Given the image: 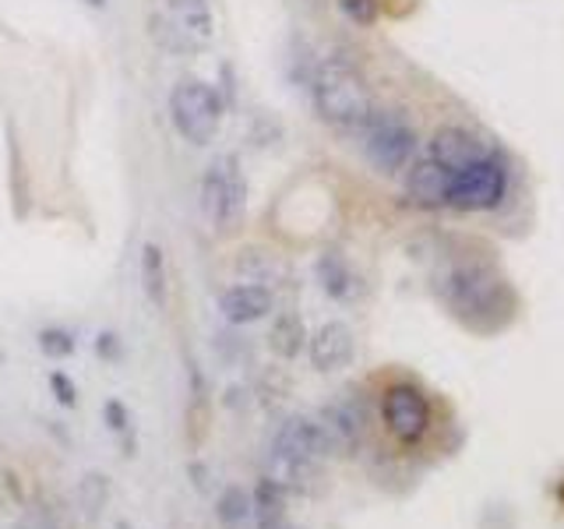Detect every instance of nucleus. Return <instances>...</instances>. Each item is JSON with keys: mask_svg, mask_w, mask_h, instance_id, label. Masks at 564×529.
<instances>
[{"mask_svg": "<svg viewBox=\"0 0 564 529\" xmlns=\"http://www.w3.org/2000/svg\"><path fill=\"white\" fill-rule=\"evenodd\" d=\"M434 290L441 304L476 332L501 328L516 311V293H511L508 279L490 264H455L437 276Z\"/></svg>", "mask_w": 564, "mask_h": 529, "instance_id": "nucleus-1", "label": "nucleus"}, {"mask_svg": "<svg viewBox=\"0 0 564 529\" xmlns=\"http://www.w3.org/2000/svg\"><path fill=\"white\" fill-rule=\"evenodd\" d=\"M311 99L317 117L328 120L332 128H364L367 117L375 114L367 78L343 57H328L314 67Z\"/></svg>", "mask_w": 564, "mask_h": 529, "instance_id": "nucleus-2", "label": "nucleus"}, {"mask_svg": "<svg viewBox=\"0 0 564 529\" xmlns=\"http://www.w3.org/2000/svg\"><path fill=\"white\" fill-rule=\"evenodd\" d=\"M325 455H328V441H325L322 423L311 417H290L272 438V473L269 476L286 490L290 487L300 490Z\"/></svg>", "mask_w": 564, "mask_h": 529, "instance_id": "nucleus-3", "label": "nucleus"}, {"mask_svg": "<svg viewBox=\"0 0 564 529\" xmlns=\"http://www.w3.org/2000/svg\"><path fill=\"white\" fill-rule=\"evenodd\" d=\"M223 106L226 102L219 96V88H212L202 78H184V82H176L170 93V120L176 134L202 149L219 134Z\"/></svg>", "mask_w": 564, "mask_h": 529, "instance_id": "nucleus-4", "label": "nucleus"}, {"mask_svg": "<svg viewBox=\"0 0 564 529\" xmlns=\"http://www.w3.org/2000/svg\"><path fill=\"white\" fill-rule=\"evenodd\" d=\"M247 208V181L240 159L226 152L212 159L202 176V216L212 229H234Z\"/></svg>", "mask_w": 564, "mask_h": 529, "instance_id": "nucleus-5", "label": "nucleus"}, {"mask_svg": "<svg viewBox=\"0 0 564 529\" xmlns=\"http://www.w3.org/2000/svg\"><path fill=\"white\" fill-rule=\"evenodd\" d=\"M212 8L208 0H166L163 14H152V40L173 53H198L212 43Z\"/></svg>", "mask_w": 564, "mask_h": 529, "instance_id": "nucleus-6", "label": "nucleus"}, {"mask_svg": "<svg viewBox=\"0 0 564 529\" xmlns=\"http://www.w3.org/2000/svg\"><path fill=\"white\" fill-rule=\"evenodd\" d=\"M508 198V170L498 155L476 159L473 166L452 173L448 184V208L458 212H494Z\"/></svg>", "mask_w": 564, "mask_h": 529, "instance_id": "nucleus-7", "label": "nucleus"}, {"mask_svg": "<svg viewBox=\"0 0 564 529\" xmlns=\"http://www.w3.org/2000/svg\"><path fill=\"white\" fill-rule=\"evenodd\" d=\"M360 131H364V155L378 173H399L413 163L416 131L410 128V120L405 117L375 110Z\"/></svg>", "mask_w": 564, "mask_h": 529, "instance_id": "nucleus-8", "label": "nucleus"}, {"mask_svg": "<svg viewBox=\"0 0 564 529\" xmlns=\"http://www.w3.org/2000/svg\"><path fill=\"white\" fill-rule=\"evenodd\" d=\"M381 420H384V431L392 434L399 445H420L434 423L427 392L413 381L388 385L381 396Z\"/></svg>", "mask_w": 564, "mask_h": 529, "instance_id": "nucleus-9", "label": "nucleus"}, {"mask_svg": "<svg viewBox=\"0 0 564 529\" xmlns=\"http://www.w3.org/2000/svg\"><path fill=\"white\" fill-rule=\"evenodd\" d=\"M328 441V455H352L364 445V431H367V413L357 399H335L328 402L322 417H317Z\"/></svg>", "mask_w": 564, "mask_h": 529, "instance_id": "nucleus-10", "label": "nucleus"}, {"mask_svg": "<svg viewBox=\"0 0 564 529\" xmlns=\"http://www.w3.org/2000/svg\"><path fill=\"white\" fill-rule=\"evenodd\" d=\"M427 155L434 159L437 166H445L448 173H458L473 166L476 159L487 155V145L480 134H473L469 128H458V123H445L437 128L427 141Z\"/></svg>", "mask_w": 564, "mask_h": 529, "instance_id": "nucleus-11", "label": "nucleus"}, {"mask_svg": "<svg viewBox=\"0 0 564 529\" xmlns=\"http://www.w3.org/2000/svg\"><path fill=\"white\" fill-rule=\"evenodd\" d=\"M307 349H311V364L322 375L349 367L352 353H357V339H352V328L346 322H325L314 335H307Z\"/></svg>", "mask_w": 564, "mask_h": 529, "instance_id": "nucleus-12", "label": "nucleus"}, {"mask_svg": "<svg viewBox=\"0 0 564 529\" xmlns=\"http://www.w3.org/2000/svg\"><path fill=\"white\" fill-rule=\"evenodd\" d=\"M275 307V293L264 282H237L219 296V311L229 325H254Z\"/></svg>", "mask_w": 564, "mask_h": 529, "instance_id": "nucleus-13", "label": "nucleus"}, {"mask_svg": "<svg viewBox=\"0 0 564 529\" xmlns=\"http://www.w3.org/2000/svg\"><path fill=\"white\" fill-rule=\"evenodd\" d=\"M448 184L452 173L445 166H437L434 159H416L405 170V194L420 208H448Z\"/></svg>", "mask_w": 564, "mask_h": 529, "instance_id": "nucleus-14", "label": "nucleus"}, {"mask_svg": "<svg viewBox=\"0 0 564 529\" xmlns=\"http://www.w3.org/2000/svg\"><path fill=\"white\" fill-rule=\"evenodd\" d=\"M307 346V328H304V317L296 311H279L272 317V328H269V349L282 360H293L300 357V349Z\"/></svg>", "mask_w": 564, "mask_h": 529, "instance_id": "nucleus-15", "label": "nucleus"}, {"mask_svg": "<svg viewBox=\"0 0 564 529\" xmlns=\"http://www.w3.org/2000/svg\"><path fill=\"white\" fill-rule=\"evenodd\" d=\"M317 282L332 300H352L357 296V272L349 269V261L339 251H325L317 258Z\"/></svg>", "mask_w": 564, "mask_h": 529, "instance_id": "nucleus-16", "label": "nucleus"}, {"mask_svg": "<svg viewBox=\"0 0 564 529\" xmlns=\"http://www.w3.org/2000/svg\"><path fill=\"white\" fill-rule=\"evenodd\" d=\"M141 290H145L149 304L155 307L166 304V255L152 240L141 247Z\"/></svg>", "mask_w": 564, "mask_h": 529, "instance_id": "nucleus-17", "label": "nucleus"}, {"mask_svg": "<svg viewBox=\"0 0 564 529\" xmlns=\"http://www.w3.org/2000/svg\"><path fill=\"white\" fill-rule=\"evenodd\" d=\"M282 508H286V487L272 476H261L251 490V516L254 522H275L282 519Z\"/></svg>", "mask_w": 564, "mask_h": 529, "instance_id": "nucleus-18", "label": "nucleus"}, {"mask_svg": "<svg viewBox=\"0 0 564 529\" xmlns=\"http://www.w3.org/2000/svg\"><path fill=\"white\" fill-rule=\"evenodd\" d=\"M8 166H11V202L18 216H29V202H32V191H29V173H25V159L22 149L14 141V128L8 123Z\"/></svg>", "mask_w": 564, "mask_h": 529, "instance_id": "nucleus-19", "label": "nucleus"}, {"mask_svg": "<svg viewBox=\"0 0 564 529\" xmlns=\"http://www.w3.org/2000/svg\"><path fill=\"white\" fill-rule=\"evenodd\" d=\"M216 519L226 529H240L247 519H251V490L243 487H226L216 498Z\"/></svg>", "mask_w": 564, "mask_h": 529, "instance_id": "nucleus-20", "label": "nucleus"}, {"mask_svg": "<svg viewBox=\"0 0 564 529\" xmlns=\"http://www.w3.org/2000/svg\"><path fill=\"white\" fill-rule=\"evenodd\" d=\"M106 501H110V481L102 473H85L78 484V505L85 508V519H99Z\"/></svg>", "mask_w": 564, "mask_h": 529, "instance_id": "nucleus-21", "label": "nucleus"}, {"mask_svg": "<svg viewBox=\"0 0 564 529\" xmlns=\"http://www.w3.org/2000/svg\"><path fill=\"white\" fill-rule=\"evenodd\" d=\"M35 339H40V349L46 353L50 360H67L70 353L78 349V339H75V335H70L67 328H61V325L43 328L40 335H35Z\"/></svg>", "mask_w": 564, "mask_h": 529, "instance_id": "nucleus-22", "label": "nucleus"}, {"mask_svg": "<svg viewBox=\"0 0 564 529\" xmlns=\"http://www.w3.org/2000/svg\"><path fill=\"white\" fill-rule=\"evenodd\" d=\"M335 4H339V11L360 29L378 25V18H381V0H335Z\"/></svg>", "mask_w": 564, "mask_h": 529, "instance_id": "nucleus-23", "label": "nucleus"}, {"mask_svg": "<svg viewBox=\"0 0 564 529\" xmlns=\"http://www.w3.org/2000/svg\"><path fill=\"white\" fill-rule=\"evenodd\" d=\"M102 423H106V428H110L113 434L128 438V431H131V413H128V406H123L120 399H106V402H102Z\"/></svg>", "mask_w": 564, "mask_h": 529, "instance_id": "nucleus-24", "label": "nucleus"}, {"mask_svg": "<svg viewBox=\"0 0 564 529\" xmlns=\"http://www.w3.org/2000/svg\"><path fill=\"white\" fill-rule=\"evenodd\" d=\"M50 388H53V399H57L64 410H75L78 406V388L64 370H50Z\"/></svg>", "mask_w": 564, "mask_h": 529, "instance_id": "nucleus-25", "label": "nucleus"}, {"mask_svg": "<svg viewBox=\"0 0 564 529\" xmlns=\"http://www.w3.org/2000/svg\"><path fill=\"white\" fill-rule=\"evenodd\" d=\"M96 353L106 364H120L123 360V343L117 332H99L96 335Z\"/></svg>", "mask_w": 564, "mask_h": 529, "instance_id": "nucleus-26", "label": "nucleus"}, {"mask_svg": "<svg viewBox=\"0 0 564 529\" xmlns=\"http://www.w3.org/2000/svg\"><path fill=\"white\" fill-rule=\"evenodd\" d=\"M254 529H293L286 519H275V522H254Z\"/></svg>", "mask_w": 564, "mask_h": 529, "instance_id": "nucleus-27", "label": "nucleus"}, {"mask_svg": "<svg viewBox=\"0 0 564 529\" xmlns=\"http://www.w3.org/2000/svg\"><path fill=\"white\" fill-rule=\"evenodd\" d=\"M85 4H88V8H106L110 0H85Z\"/></svg>", "mask_w": 564, "mask_h": 529, "instance_id": "nucleus-28", "label": "nucleus"}, {"mask_svg": "<svg viewBox=\"0 0 564 529\" xmlns=\"http://www.w3.org/2000/svg\"><path fill=\"white\" fill-rule=\"evenodd\" d=\"M113 529H134V526H131L128 519H117V526H113Z\"/></svg>", "mask_w": 564, "mask_h": 529, "instance_id": "nucleus-29", "label": "nucleus"}]
</instances>
